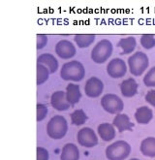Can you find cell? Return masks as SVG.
Returning a JSON list of instances; mask_svg holds the SVG:
<instances>
[{"label": "cell", "instance_id": "obj_1", "mask_svg": "<svg viewBox=\"0 0 155 160\" xmlns=\"http://www.w3.org/2000/svg\"><path fill=\"white\" fill-rule=\"evenodd\" d=\"M60 78L66 82H81L85 77V68L79 60L64 63L60 69Z\"/></svg>", "mask_w": 155, "mask_h": 160}, {"label": "cell", "instance_id": "obj_2", "mask_svg": "<svg viewBox=\"0 0 155 160\" xmlns=\"http://www.w3.org/2000/svg\"><path fill=\"white\" fill-rule=\"evenodd\" d=\"M127 65L131 75L135 77H140L148 68V56L142 52H136L128 58Z\"/></svg>", "mask_w": 155, "mask_h": 160}, {"label": "cell", "instance_id": "obj_3", "mask_svg": "<svg viewBox=\"0 0 155 160\" xmlns=\"http://www.w3.org/2000/svg\"><path fill=\"white\" fill-rule=\"evenodd\" d=\"M113 52V46L108 39H102L97 43L91 51L90 58L96 64H103L108 61Z\"/></svg>", "mask_w": 155, "mask_h": 160}, {"label": "cell", "instance_id": "obj_4", "mask_svg": "<svg viewBox=\"0 0 155 160\" xmlns=\"http://www.w3.org/2000/svg\"><path fill=\"white\" fill-rule=\"evenodd\" d=\"M68 131V122L62 116L52 117L47 124V134L53 140H59L65 137Z\"/></svg>", "mask_w": 155, "mask_h": 160}, {"label": "cell", "instance_id": "obj_5", "mask_svg": "<svg viewBox=\"0 0 155 160\" xmlns=\"http://www.w3.org/2000/svg\"><path fill=\"white\" fill-rule=\"evenodd\" d=\"M131 153V147L125 141L119 140L109 145L106 148L108 160H125Z\"/></svg>", "mask_w": 155, "mask_h": 160}, {"label": "cell", "instance_id": "obj_6", "mask_svg": "<svg viewBox=\"0 0 155 160\" xmlns=\"http://www.w3.org/2000/svg\"><path fill=\"white\" fill-rule=\"evenodd\" d=\"M102 108L111 115H118L124 109V103L119 96L113 93H108L101 98Z\"/></svg>", "mask_w": 155, "mask_h": 160}, {"label": "cell", "instance_id": "obj_7", "mask_svg": "<svg viewBox=\"0 0 155 160\" xmlns=\"http://www.w3.org/2000/svg\"><path fill=\"white\" fill-rule=\"evenodd\" d=\"M107 73L112 79H120L123 78L127 73L128 65L121 58H115L109 61L107 65Z\"/></svg>", "mask_w": 155, "mask_h": 160}, {"label": "cell", "instance_id": "obj_8", "mask_svg": "<svg viewBox=\"0 0 155 160\" xmlns=\"http://www.w3.org/2000/svg\"><path fill=\"white\" fill-rule=\"evenodd\" d=\"M54 51L58 58L65 60L73 58L77 52L76 46L71 41L66 39L58 41L55 45Z\"/></svg>", "mask_w": 155, "mask_h": 160}, {"label": "cell", "instance_id": "obj_9", "mask_svg": "<svg viewBox=\"0 0 155 160\" xmlns=\"http://www.w3.org/2000/svg\"><path fill=\"white\" fill-rule=\"evenodd\" d=\"M79 145L84 148H93L98 144V137L89 127H83L79 130L77 135Z\"/></svg>", "mask_w": 155, "mask_h": 160}, {"label": "cell", "instance_id": "obj_10", "mask_svg": "<svg viewBox=\"0 0 155 160\" xmlns=\"http://www.w3.org/2000/svg\"><path fill=\"white\" fill-rule=\"evenodd\" d=\"M104 90L103 82L97 77H91L85 82L84 84V93L89 98L99 97Z\"/></svg>", "mask_w": 155, "mask_h": 160}, {"label": "cell", "instance_id": "obj_11", "mask_svg": "<svg viewBox=\"0 0 155 160\" xmlns=\"http://www.w3.org/2000/svg\"><path fill=\"white\" fill-rule=\"evenodd\" d=\"M51 105L54 110L58 112L67 111L69 110L70 107H72L66 98V93L62 90H56L52 94Z\"/></svg>", "mask_w": 155, "mask_h": 160}, {"label": "cell", "instance_id": "obj_12", "mask_svg": "<svg viewBox=\"0 0 155 160\" xmlns=\"http://www.w3.org/2000/svg\"><path fill=\"white\" fill-rule=\"evenodd\" d=\"M119 88L121 94L124 97L131 98L138 93L139 84L134 78H128L121 82Z\"/></svg>", "mask_w": 155, "mask_h": 160}, {"label": "cell", "instance_id": "obj_13", "mask_svg": "<svg viewBox=\"0 0 155 160\" xmlns=\"http://www.w3.org/2000/svg\"><path fill=\"white\" fill-rule=\"evenodd\" d=\"M112 124L120 133L124 132V131H132L134 127V123L131 122L130 118L126 114H121V112L115 115L112 120Z\"/></svg>", "mask_w": 155, "mask_h": 160}, {"label": "cell", "instance_id": "obj_14", "mask_svg": "<svg viewBox=\"0 0 155 160\" xmlns=\"http://www.w3.org/2000/svg\"><path fill=\"white\" fill-rule=\"evenodd\" d=\"M37 63H42L45 66H47L51 71V74L55 73L58 68H59V63H58V60L56 59V58L52 54V53H42L37 58Z\"/></svg>", "mask_w": 155, "mask_h": 160}, {"label": "cell", "instance_id": "obj_15", "mask_svg": "<svg viewBox=\"0 0 155 160\" xmlns=\"http://www.w3.org/2000/svg\"><path fill=\"white\" fill-rule=\"evenodd\" d=\"M65 93H66V98L72 107L75 106L77 103H79L82 98V92H81L80 86L73 82L69 83L67 86Z\"/></svg>", "mask_w": 155, "mask_h": 160}, {"label": "cell", "instance_id": "obj_16", "mask_svg": "<svg viewBox=\"0 0 155 160\" xmlns=\"http://www.w3.org/2000/svg\"><path fill=\"white\" fill-rule=\"evenodd\" d=\"M153 118V112L148 106H142L135 112V119L140 124H148Z\"/></svg>", "mask_w": 155, "mask_h": 160}, {"label": "cell", "instance_id": "obj_17", "mask_svg": "<svg viewBox=\"0 0 155 160\" xmlns=\"http://www.w3.org/2000/svg\"><path fill=\"white\" fill-rule=\"evenodd\" d=\"M97 131H98L99 137L103 141H105V142H110V141H112L115 138L116 133H115V129H114L113 124L104 122V123H101L98 126Z\"/></svg>", "mask_w": 155, "mask_h": 160}, {"label": "cell", "instance_id": "obj_18", "mask_svg": "<svg viewBox=\"0 0 155 160\" xmlns=\"http://www.w3.org/2000/svg\"><path fill=\"white\" fill-rule=\"evenodd\" d=\"M136 47H137V41L134 37H126L121 38L118 43V48L120 49V54H130L132 53Z\"/></svg>", "mask_w": 155, "mask_h": 160}, {"label": "cell", "instance_id": "obj_19", "mask_svg": "<svg viewBox=\"0 0 155 160\" xmlns=\"http://www.w3.org/2000/svg\"><path fill=\"white\" fill-rule=\"evenodd\" d=\"M80 150L74 144H66L60 154V160H79Z\"/></svg>", "mask_w": 155, "mask_h": 160}, {"label": "cell", "instance_id": "obj_20", "mask_svg": "<svg viewBox=\"0 0 155 160\" xmlns=\"http://www.w3.org/2000/svg\"><path fill=\"white\" fill-rule=\"evenodd\" d=\"M141 152L148 157H155V138L148 137L141 143Z\"/></svg>", "mask_w": 155, "mask_h": 160}, {"label": "cell", "instance_id": "obj_21", "mask_svg": "<svg viewBox=\"0 0 155 160\" xmlns=\"http://www.w3.org/2000/svg\"><path fill=\"white\" fill-rule=\"evenodd\" d=\"M96 36L94 34H77L74 36V42L78 48L85 49L93 44Z\"/></svg>", "mask_w": 155, "mask_h": 160}, {"label": "cell", "instance_id": "obj_22", "mask_svg": "<svg viewBox=\"0 0 155 160\" xmlns=\"http://www.w3.org/2000/svg\"><path fill=\"white\" fill-rule=\"evenodd\" d=\"M51 71L42 63L36 64V83L37 86H42L50 78Z\"/></svg>", "mask_w": 155, "mask_h": 160}, {"label": "cell", "instance_id": "obj_23", "mask_svg": "<svg viewBox=\"0 0 155 160\" xmlns=\"http://www.w3.org/2000/svg\"><path fill=\"white\" fill-rule=\"evenodd\" d=\"M71 122L72 124L76 125V126H81L83 125L86 120H87V116L84 112L83 110L79 109V110H76L74 111L72 114H71Z\"/></svg>", "mask_w": 155, "mask_h": 160}, {"label": "cell", "instance_id": "obj_24", "mask_svg": "<svg viewBox=\"0 0 155 160\" xmlns=\"http://www.w3.org/2000/svg\"><path fill=\"white\" fill-rule=\"evenodd\" d=\"M141 46L145 50H151L155 47V36L152 34H142L140 39Z\"/></svg>", "mask_w": 155, "mask_h": 160}, {"label": "cell", "instance_id": "obj_25", "mask_svg": "<svg viewBox=\"0 0 155 160\" xmlns=\"http://www.w3.org/2000/svg\"><path fill=\"white\" fill-rule=\"evenodd\" d=\"M142 82L145 87L155 88V66L151 67L147 72V74H145L143 77Z\"/></svg>", "mask_w": 155, "mask_h": 160}, {"label": "cell", "instance_id": "obj_26", "mask_svg": "<svg viewBox=\"0 0 155 160\" xmlns=\"http://www.w3.org/2000/svg\"><path fill=\"white\" fill-rule=\"evenodd\" d=\"M36 112H37V114H36V120L38 122H40V121H43L47 116H48V108L47 106H45L44 104H37L36 106Z\"/></svg>", "mask_w": 155, "mask_h": 160}, {"label": "cell", "instance_id": "obj_27", "mask_svg": "<svg viewBox=\"0 0 155 160\" xmlns=\"http://www.w3.org/2000/svg\"><path fill=\"white\" fill-rule=\"evenodd\" d=\"M48 36L46 34H37L36 35V49L42 50L48 44Z\"/></svg>", "mask_w": 155, "mask_h": 160}, {"label": "cell", "instance_id": "obj_28", "mask_svg": "<svg viewBox=\"0 0 155 160\" xmlns=\"http://www.w3.org/2000/svg\"><path fill=\"white\" fill-rule=\"evenodd\" d=\"M48 152L42 148V147H38L36 148V160H48Z\"/></svg>", "mask_w": 155, "mask_h": 160}, {"label": "cell", "instance_id": "obj_29", "mask_svg": "<svg viewBox=\"0 0 155 160\" xmlns=\"http://www.w3.org/2000/svg\"><path fill=\"white\" fill-rule=\"evenodd\" d=\"M145 101L155 108V89H150L148 91L147 95H145Z\"/></svg>", "mask_w": 155, "mask_h": 160}, {"label": "cell", "instance_id": "obj_30", "mask_svg": "<svg viewBox=\"0 0 155 160\" xmlns=\"http://www.w3.org/2000/svg\"><path fill=\"white\" fill-rule=\"evenodd\" d=\"M130 160H140V159H138V158H132V159H130Z\"/></svg>", "mask_w": 155, "mask_h": 160}]
</instances>
